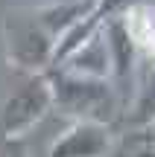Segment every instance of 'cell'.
<instances>
[{"label":"cell","mask_w":155,"mask_h":157,"mask_svg":"<svg viewBox=\"0 0 155 157\" xmlns=\"http://www.w3.org/2000/svg\"><path fill=\"white\" fill-rule=\"evenodd\" d=\"M146 131H149V137L155 140V122H152V125H149V128H146Z\"/></svg>","instance_id":"obj_8"},{"label":"cell","mask_w":155,"mask_h":157,"mask_svg":"<svg viewBox=\"0 0 155 157\" xmlns=\"http://www.w3.org/2000/svg\"><path fill=\"white\" fill-rule=\"evenodd\" d=\"M3 157H27V151H23V146H21V140H12V143H6V148H3Z\"/></svg>","instance_id":"obj_7"},{"label":"cell","mask_w":155,"mask_h":157,"mask_svg":"<svg viewBox=\"0 0 155 157\" xmlns=\"http://www.w3.org/2000/svg\"><path fill=\"white\" fill-rule=\"evenodd\" d=\"M50 108H53V90L47 82V73H29L0 105V140L3 143L21 140L47 117Z\"/></svg>","instance_id":"obj_2"},{"label":"cell","mask_w":155,"mask_h":157,"mask_svg":"<svg viewBox=\"0 0 155 157\" xmlns=\"http://www.w3.org/2000/svg\"><path fill=\"white\" fill-rule=\"evenodd\" d=\"M53 47H56V38L35 17V12L9 15V21H6V56L15 67L27 70V73H44L50 67Z\"/></svg>","instance_id":"obj_3"},{"label":"cell","mask_w":155,"mask_h":157,"mask_svg":"<svg viewBox=\"0 0 155 157\" xmlns=\"http://www.w3.org/2000/svg\"><path fill=\"white\" fill-rule=\"evenodd\" d=\"M155 122V67H149L144 84L138 87V96H135V105L126 117V125H132L135 131L149 128Z\"/></svg>","instance_id":"obj_6"},{"label":"cell","mask_w":155,"mask_h":157,"mask_svg":"<svg viewBox=\"0 0 155 157\" xmlns=\"http://www.w3.org/2000/svg\"><path fill=\"white\" fill-rule=\"evenodd\" d=\"M44 73L53 90V105L62 113L105 125L117 117V93L105 76H85L67 67H47Z\"/></svg>","instance_id":"obj_1"},{"label":"cell","mask_w":155,"mask_h":157,"mask_svg":"<svg viewBox=\"0 0 155 157\" xmlns=\"http://www.w3.org/2000/svg\"><path fill=\"white\" fill-rule=\"evenodd\" d=\"M114 137L105 122L76 119L50 146V157H111Z\"/></svg>","instance_id":"obj_4"},{"label":"cell","mask_w":155,"mask_h":157,"mask_svg":"<svg viewBox=\"0 0 155 157\" xmlns=\"http://www.w3.org/2000/svg\"><path fill=\"white\" fill-rule=\"evenodd\" d=\"M123 23H126V32L132 35L138 52H144L149 58V67H155V6L141 0V3L129 6L123 12Z\"/></svg>","instance_id":"obj_5"}]
</instances>
